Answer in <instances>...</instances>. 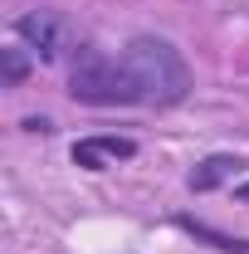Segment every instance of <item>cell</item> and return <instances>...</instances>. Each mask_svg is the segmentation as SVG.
Listing matches in <instances>:
<instances>
[{
	"mask_svg": "<svg viewBox=\"0 0 249 254\" xmlns=\"http://www.w3.org/2000/svg\"><path fill=\"white\" fill-rule=\"evenodd\" d=\"M10 34H15L39 64H68V54L78 49L73 20H68L63 10H54V5H34L25 15H15V20H10Z\"/></svg>",
	"mask_w": 249,
	"mask_h": 254,
	"instance_id": "3957f363",
	"label": "cell"
},
{
	"mask_svg": "<svg viewBox=\"0 0 249 254\" xmlns=\"http://www.w3.org/2000/svg\"><path fill=\"white\" fill-rule=\"evenodd\" d=\"M63 93L78 108H132L118 54L98 49L93 39H78V49L68 54V88Z\"/></svg>",
	"mask_w": 249,
	"mask_h": 254,
	"instance_id": "7a4b0ae2",
	"label": "cell"
},
{
	"mask_svg": "<svg viewBox=\"0 0 249 254\" xmlns=\"http://www.w3.org/2000/svg\"><path fill=\"white\" fill-rule=\"evenodd\" d=\"M20 132L25 137H54V118L49 113H30V118H20Z\"/></svg>",
	"mask_w": 249,
	"mask_h": 254,
	"instance_id": "ba28073f",
	"label": "cell"
},
{
	"mask_svg": "<svg viewBox=\"0 0 249 254\" xmlns=\"http://www.w3.org/2000/svg\"><path fill=\"white\" fill-rule=\"evenodd\" d=\"M118 64H123V78H127V93H132V108H181L195 88V73H190L186 54L176 39L156 30L132 34L123 49H118Z\"/></svg>",
	"mask_w": 249,
	"mask_h": 254,
	"instance_id": "6da1fadb",
	"label": "cell"
},
{
	"mask_svg": "<svg viewBox=\"0 0 249 254\" xmlns=\"http://www.w3.org/2000/svg\"><path fill=\"white\" fill-rule=\"evenodd\" d=\"M249 157L245 152H205L186 171V190L190 195H210V190H230L235 181H245Z\"/></svg>",
	"mask_w": 249,
	"mask_h": 254,
	"instance_id": "5b68a950",
	"label": "cell"
},
{
	"mask_svg": "<svg viewBox=\"0 0 249 254\" xmlns=\"http://www.w3.org/2000/svg\"><path fill=\"white\" fill-rule=\"evenodd\" d=\"M34 54L15 39V44H0V88H25L30 83V73H34Z\"/></svg>",
	"mask_w": 249,
	"mask_h": 254,
	"instance_id": "52a82bcc",
	"label": "cell"
},
{
	"mask_svg": "<svg viewBox=\"0 0 249 254\" xmlns=\"http://www.w3.org/2000/svg\"><path fill=\"white\" fill-rule=\"evenodd\" d=\"M137 152H142V142L127 132H88L68 147V161L78 171H113L123 161H137Z\"/></svg>",
	"mask_w": 249,
	"mask_h": 254,
	"instance_id": "277c9868",
	"label": "cell"
},
{
	"mask_svg": "<svg viewBox=\"0 0 249 254\" xmlns=\"http://www.w3.org/2000/svg\"><path fill=\"white\" fill-rule=\"evenodd\" d=\"M171 225H176L186 240H195V245H205V250H215V254H249V235H230V230L200 220V215H190V210H176Z\"/></svg>",
	"mask_w": 249,
	"mask_h": 254,
	"instance_id": "8992f818",
	"label": "cell"
},
{
	"mask_svg": "<svg viewBox=\"0 0 249 254\" xmlns=\"http://www.w3.org/2000/svg\"><path fill=\"white\" fill-rule=\"evenodd\" d=\"M230 195H235V205H249V176H245V181H235Z\"/></svg>",
	"mask_w": 249,
	"mask_h": 254,
	"instance_id": "9c48e42d",
	"label": "cell"
}]
</instances>
